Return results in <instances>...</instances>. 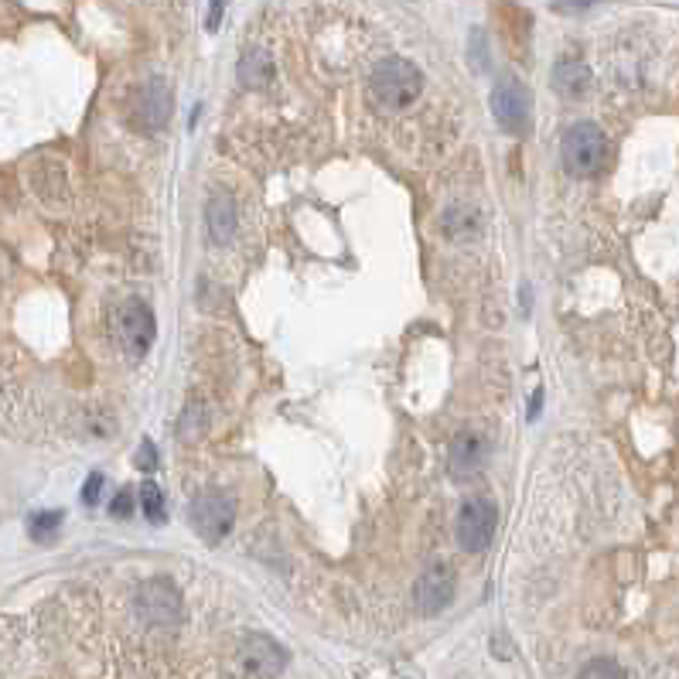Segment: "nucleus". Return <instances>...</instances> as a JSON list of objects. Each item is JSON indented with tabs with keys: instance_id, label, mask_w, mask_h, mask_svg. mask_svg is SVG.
I'll use <instances>...</instances> for the list:
<instances>
[{
	"instance_id": "0eeeda50",
	"label": "nucleus",
	"mask_w": 679,
	"mask_h": 679,
	"mask_svg": "<svg viewBox=\"0 0 679 679\" xmlns=\"http://www.w3.org/2000/svg\"><path fill=\"white\" fill-rule=\"evenodd\" d=\"M117 331H120V342L123 349H127L134 359H140L147 349L154 345V311L147 308L144 301H127L120 308V318H117Z\"/></svg>"
},
{
	"instance_id": "f3484780",
	"label": "nucleus",
	"mask_w": 679,
	"mask_h": 679,
	"mask_svg": "<svg viewBox=\"0 0 679 679\" xmlns=\"http://www.w3.org/2000/svg\"><path fill=\"white\" fill-rule=\"evenodd\" d=\"M140 505H144V512H147L151 523H161L164 519V499H161V488H157L154 482H147L144 488H140Z\"/></svg>"
},
{
	"instance_id": "4468645a",
	"label": "nucleus",
	"mask_w": 679,
	"mask_h": 679,
	"mask_svg": "<svg viewBox=\"0 0 679 679\" xmlns=\"http://www.w3.org/2000/svg\"><path fill=\"white\" fill-rule=\"evenodd\" d=\"M205 222H209V233L215 243H229L236 233V209L233 202H229L226 195H215L209 202V209H205Z\"/></svg>"
},
{
	"instance_id": "f257e3e1",
	"label": "nucleus",
	"mask_w": 679,
	"mask_h": 679,
	"mask_svg": "<svg viewBox=\"0 0 679 679\" xmlns=\"http://www.w3.org/2000/svg\"><path fill=\"white\" fill-rule=\"evenodd\" d=\"M420 89H424V76L407 59H383L369 79L372 99H379L389 110H400V106L413 103L420 96Z\"/></svg>"
},
{
	"instance_id": "4be33fe9",
	"label": "nucleus",
	"mask_w": 679,
	"mask_h": 679,
	"mask_svg": "<svg viewBox=\"0 0 679 679\" xmlns=\"http://www.w3.org/2000/svg\"><path fill=\"white\" fill-rule=\"evenodd\" d=\"M587 4H594V0H557V11H584Z\"/></svg>"
},
{
	"instance_id": "ddd939ff",
	"label": "nucleus",
	"mask_w": 679,
	"mask_h": 679,
	"mask_svg": "<svg viewBox=\"0 0 679 679\" xmlns=\"http://www.w3.org/2000/svg\"><path fill=\"white\" fill-rule=\"evenodd\" d=\"M587 86H591V72H587L584 62H577V59L557 62V69H553V89H557L560 96L577 99L587 93Z\"/></svg>"
},
{
	"instance_id": "aec40b11",
	"label": "nucleus",
	"mask_w": 679,
	"mask_h": 679,
	"mask_svg": "<svg viewBox=\"0 0 679 679\" xmlns=\"http://www.w3.org/2000/svg\"><path fill=\"white\" fill-rule=\"evenodd\" d=\"M137 468H140V471H154V468H157V454H154V444H151V441H144V444H140Z\"/></svg>"
},
{
	"instance_id": "39448f33",
	"label": "nucleus",
	"mask_w": 679,
	"mask_h": 679,
	"mask_svg": "<svg viewBox=\"0 0 679 679\" xmlns=\"http://www.w3.org/2000/svg\"><path fill=\"white\" fill-rule=\"evenodd\" d=\"M233 523H236V505L229 495L205 492L192 502V526L202 540H209V543L222 540V536L233 529Z\"/></svg>"
},
{
	"instance_id": "dca6fc26",
	"label": "nucleus",
	"mask_w": 679,
	"mask_h": 679,
	"mask_svg": "<svg viewBox=\"0 0 679 679\" xmlns=\"http://www.w3.org/2000/svg\"><path fill=\"white\" fill-rule=\"evenodd\" d=\"M577 679H628V676L615 659H591L581 673H577Z\"/></svg>"
},
{
	"instance_id": "a211bd4d",
	"label": "nucleus",
	"mask_w": 679,
	"mask_h": 679,
	"mask_svg": "<svg viewBox=\"0 0 679 679\" xmlns=\"http://www.w3.org/2000/svg\"><path fill=\"white\" fill-rule=\"evenodd\" d=\"M59 523H62L59 512H38V516H31L28 529H31V536H35V540H48V536L59 529Z\"/></svg>"
},
{
	"instance_id": "f8f14e48",
	"label": "nucleus",
	"mask_w": 679,
	"mask_h": 679,
	"mask_svg": "<svg viewBox=\"0 0 679 679\" xmlns=\"http://www.w3.org/2000/svg\"><path fill=\"white\" fill-rule=\"evenodd\" d=\"M171 110H175L171 89L157 79L147 82L144 93H140V103H137V120L144 123V130H161L164 123L171 120Z\"/></svg>"
},
{
	"instance_id": "9d476101",
	"label": "nucleus",
	"mask_w": 679,
	"mask_h": 679,
	"mask_svg": "<svg viewBox=\"0 0 679 679\" xmlns=\"http://www.w3.org/2000/svg\"><path fill=\"white\" fill-rule=\"evenodd\" d=\"M485 458H488V437L482 430H461L451 441V451H447V471H451L454 478H471L475 471H482Z\"/></svg>"
},
{
	"instance_id": "7ed1b4c3",
	"label": "nucleus",
	"mask_w": 679,
	"mask_h": 679,
	"mask_svg": "<svg viewBox=\"0 0 679 679\" xmlns=\"http://www.w3.org/2000/svg\"><path fill=\"white\" fill-rule=\"evenodd\" d=\"M137 615L147 621V625L157 628H171L178 625L181 615H185V604H181L178 587L164 577H154L137 591Z\"/></svg>"
},
{
	"instance_id": "423d86ee",
	"label": "nucleus",
	"mask_w": 679,
	"mask_h": 679,
	"mask_svg": "<svg viewBox=\"0 0 679 679\" xmlns=\"http://www.w3.org/2000/svg\"><path fill=\"white\" fill-rule=\"evenodd\" d=\"M454 570L447 563H430L424 574L413 584V604L420 615H441L447 604L454 601Z\"/></svg>"
},
{
	"instance_id": "9b49d317",
	"label": "nucleus",
	"mask_w": 679,
	"mask_h": 679,
	"mask_svg": "<svg viewBox=\"0 0 679 679\" xmlns=\"http://www.w3.org/2000/svg\"><path fill=\"white\" fill-rule=\"evenodd\" d=\"M441 229L447 239H454V243H471V239H478L485 233V215L482 209H475V205H451V209H444L441 215Z\"/></svg>"
},
{
	"instance_id": "2eb2a0df",
	"label": "nucleus",
	"mask_w": 679,
	"mask_h": 679,
	"mask_svg": "<svg viewBox=\"0 0 679 679\" xmlns=\"http://www.w3.org/2000/svg\"><path fill=\"white\" fill-rule=\"evenodd\" d=\"M270 55H263L260 48H253V52H246L243 59H239V82H243L246 89H260L270 82Z\"/></svg>"
},
{
	"instance_id": "412c9836",
	"label": "nucleus",
	"mask_w": 679,
	"mask_h": 679,
	"mask_svg": "<svg viewBox=\"0 0 679 679\" xmlns=\"http://www.w3.org/2000/svg\"><path fill=\"white\" fill-rule=\"evenodd\" d=\"M99 488H103V475H89L86 492H82V502H86V505H96V499H99Z\"/></svg>"
},
{
	"instance_id": "1a4fd4ad",
	"label": "nucleus",
	"mask_w": 679,
	"mask_h": 679,
	"mask_svg": "<svg viewBox=\"0 0 679 679\" xmlns=\"http://www.w3.org/2000/svg\"><path fill=\"white\" fill-rule=\"evenodd\" d=\"M239 662H243V669H250L253 676L273 679L287 669V652H284V645H277L270 635L253 632V635H246L243 645H239Z\"/></svg>"
},
{
	"instance_id": "6e6552de",
	"label": "nucleus",
	"mask_w": 679,
	"mask_h": 679,
	"mask_svg": "<svg viewBox=\"0 0 679 679\" xmlns=\"http://www.w3.org/2000/svg\"><path fill=\"white\" fill-rule=\"evenodd\" d=\"M492 113L509 134H519L529 123V89L519 79H502L492 89Z\"/></svg>"
},
{
	"instance_id": "f03ea898",
	"label": "nucleus",
	"mask_w": 679,
	"mask_h": 679,
	"mask_svg": "<svg viewBox=\"0 0 679 679\" xmlns=\"http://www.w3.org/2000/svg\"><path fill=\"white\" fill-rule=\"evenodd\" d=\"M560 154H563V168H567L570 175L591 178L601 171L604 154H608V140H604V134L594 123H577V127H570L567 134H563Z\"/></svg>"
},
{
	"instance_id": "20e7f679",
	"label": "nucleus",
	"mask_w": 679,
	"mask_h": 679,
	"mask_svg": "<svg viewBox=\"0 0 679 679\" xmlns=\"http://www.w3.org/2000/svg\"><path fill=\"white\" fill-rule=\"evenodd\" d=\"M495 523H499V512H495V505L488 499L465 502L458 512V526H454V533H458V546L465 553L488 550V543H492V536H495Z\"/></svg>"
},
{
	"instance_id": "6ab92c4d",
	"label": "nucleus",
	"mask_w": 679,
	"mask_h": 679,
	"mask_svg": "<svg viewBox=\"0 0 679 679\" xmlns=\"http://www.w3.org/2000/svg\"><path fill=\"white\" fill-rule=\"evenodd\" d=\"M110 509H113V516H117V519H127L130 512H134V492H130V488H123L117 499H113Z\"/></svg>"
}]
</instances>
